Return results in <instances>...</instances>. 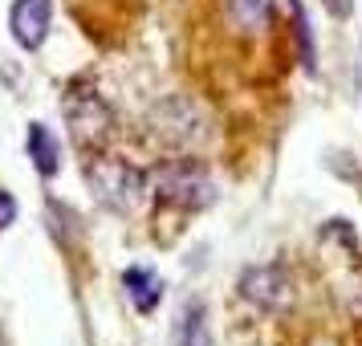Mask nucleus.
Returning a JSON list of instances; mask_svg holds the SVG:
<instances>
[{
    "label": "nucleus",
    "mask_w": 362,
    "mask_h": 346,
    "mask_svg": "<svg viewBox=\"0 0 362 346\" xmlns=\"http://www.w3.org/2000/svg\"><path fill=\"white\" fill-rule=\"evenodd\" d=\"M86 183L98 196L102 208H110L118 216H131L147 200V171H139L127 159H106V155L90 159L86 163Z\"/></svg>",
    "instance_id": "f257e3e1"
},
{
    "label": "nucleus",
    "mask_w": 362,
    "mask_h": 346,
    "mask_svg": "<svg viewBox=\"0 0 362 346\" xmlns=\"http://www.w3.org/2000/svg\"><path fill=\"white\" fill-rule=\"evenodd\" d=\"M151 183H155V200H163V204L180 208V212H199L216 196L212 180L192 159H171V163H163L151 175Z\"/></svg>",
    "instance_id": "f03ea898"
},
{
    "label": "nucleus",
    "mask_w": 362,
    "mask_h": 346,
    "mask_svg": "<svg viewBox=\"0 0 362 346\" xmlns=\"http://www.w3.org/2000/svg\"><path fill=\"white\" fill-rule=\"evenodd\" d=\"M62 110H66L74 143L82 151H98L110 139V131H115V110L86 86H69L66 98H62Z\"/></svg>",
    "instance_id": "7ed1b4c3"
},
{
    "label": "nucleus",
    "mask_w": 362,
    "mask_h": 346,
    "mask_svg": "<svg viewBox=\"0 0 362 346\" xmlns=\"http://www.w3.org/2000/svg\"><path fill=\"white\" fill-rule=\"evenodd\" d=\"M240 297L261 310H285L293 301V281L281 265H257L240 277Z\"/></svg>",
    "instance_id": "20e7f679"
},
{
    "label": "nucleus",
    "mask_w": 362,
    "mask_h": 346,
    "mask_svg": "<svg viewBox=\"0 0 362 346\" xmlns=\"http://www.w3.org/2000/svg\"><path fill=\"white\" fill-rule=\"evenodd\" d=\"M53 25V0H13L8 8V29L21 50H41V41L49 37Z\"/></svg>",
    "instance_id": "39448f33"
},
{
    "label": "nucleus",
    "mask_w": 362,
    "mask_h": 346,
    "mask_svg": "<svg viewBox=\"0 0 362 346\" xmlns=\"http://www.w3.org/2000/svg\"><path fill=\"white\" fill-rule=\"evenodd\" d=\"M25 151H29V159L33 167L53 180L57 171H62V143H57V134L45 127V122H29V134H25Z\"/></svg>",
    "instance_id": "423d86ee"
},
{
    "label": "nucleus",
    "mask_w": 362,
    "mask_h": 346,
    "mask_svg": "<svg viewBox=\"0 0 362 346\" xmlns=\"http://www.w3.org/2000/svg\"><path fill=\"white\" fill-rule=\"evenodd\" d=\"M122 289H127V297L134 301V310H139V313H155V310H159L163 281L155 277L151 269H143V265H131V269L122 273Z\"/></svg>",
    "instance_id": "0eeeda50"
},
{
    "label": "nucleus",
    "mask_w": 362,
    "mask_h": 346,
    "mask_svg": "<svg viewBox=\"0 0 362 346\" xmlns=\"http://www.w3.org/2000/svg\"><path fill=\"white\" fill-rule=\"evenodd\" d=\"M228 21L240 33H261L273 21V0H228Z\"/></svg>",
    "instance_id": "6e6552de"
},
{
    "label": "nucleus",
    "mask_w": 362,
    "mask_h": 346,
    "mask_svg": "<svg viewBox=\"0 0 362 346\" xmlns=\"http://www.w3.org/2000/svg\"><path fill=\"white\" fill-rule=\"evenodd\" d=\"M204 338H208V330H204V306L192 301V306H183V313H180L175 346H204Z\"/></svg>",
    "instance_id": "1a4fd4ad"
},
{
    "label": "nucleus",
    "mask_w": 362,
    "mask_h": 346,
    "mask_svg": "<svg viewBox=\"0 0 362 346\" xmlns=\"http://www.w3.org/2000/svg\"><path fill=\"white\" fill-rule=\"evenodd\" d=\"M289 8H293V25H297V41H301V57H305V66L313 69V41H310V21H305V8H301V0H289Z\"/></svg>",
    "instance_id": "9d476101"
},
{
    "label": "nucleus",
    "mask_w": 362,
    "mask_h": 346,
    "mask_svg": "<svg viewBox=\"0 0 362 346\" xmlns=\"http://www.w3.org/2000/svg\"><path fill=\"white\" fill-rule=\"evenodd\" d=\"M13 220H17V200H13L8 192H4V188H0V232L8 229Z\"/></svg>",
    "instance_id": "9b49d317"
},
{
    "label": "nucleus",
    "mask_w": 362,
    "mask_h": 346,
    "mask_svg": "<svg viewBox=\"0 0 362 346\" xmlns=\"http://www.w3.org/2000/svg\"><path fill=\"white\" fill-rule=\"evenodd\" d=\"M329 8H334V13H338V4H334V0H329Z\"/></svg>",
    "instance_id": "f8f14e48"
},
{
    "label": "nucleus",
    "mask_w": 362,
    "mask_h": 346,
    "mask_svg": "<svg viewBox=\"0 0 362 346\" xmlns=\"http://www.w3.org/2000/svg\"><path fill=\"white\" fill-rule=\"evenodd\" d=\"M204 346H212V338H204Z\"/></svg>",
    "instance_id": "ddd939ff"
}]
</instances>
